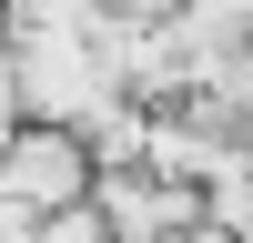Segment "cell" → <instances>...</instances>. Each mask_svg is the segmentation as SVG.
Wrapping results in <instances>:
<instances>
[{"mask_svg": "<svg viewBox=\"0 0 253 243\" xmlns=\"http://www.w3.org/2000/svg\"><path fill=\"white\" fill-rule=\"evenodd\" d=\"M101 182V152L81 122H20L10 142H0V193L31 202V213H61V202H91Z\"/></svg>", "mask_w": 253, "mask_h": 243, "instance_id": "cell-1", "label": "cell"}, {"mask_svg": "<svg viewBox=\"0 0 253 243\" xmlns=\"http://www.w3.org/2000/svg\"><path fill=\"white\" fill-rule=\"evenodd\" d=\"M91 202H101V223H112V243H193L203 213H213L193 182L152 172V162H101Z\"/></svg>", "mask_w": 253, "mask_h": 243, "instance_id": "cell-2", "label": "cell"}, {"mask_svg": "<svg viewBox=\"0 0 253 243\" xmlns=\"http://www.w3.org/2000/svg\"><path fill=\"white\" fill-rule=\"evenodd\" d=\"M31 243H112V223H101V202H61L31 223Z\"/></svg>", "mask_w": 253, "mask_h": 243, "instance_id": "cell-3", "label": "cell"}, {"mask_svg": "<svg viewBox=\"0 0 253 243\" xmlns=\"http://www.w3.org/2000/svg\"><path fill=\"white\" fill-rule=\"evenodd\" d=\"M101 10H112V20H172L182 0H101Z\"/></svg>", "mask_w": 253, "mask_h": 243, "instance_id": "cell-4", "label": "cell"}]
</instances>
